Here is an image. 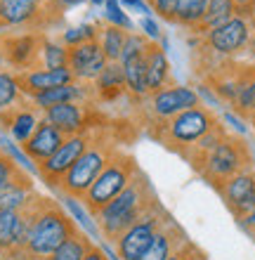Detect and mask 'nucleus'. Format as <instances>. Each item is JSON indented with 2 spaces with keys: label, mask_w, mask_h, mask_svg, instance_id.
Segmentation results:
<instances>
[{
  "label": "nucleus",
  "mask_w": 255,
  "mask_h": 260,
  "mask_svg": "<svg viewBox=\"0 0 255 260\" xmlns=\"http://www.w3.org/2000/svg\"><path fill=\"white\" fill-rule=\"evenodd\" d=\"M26 211V244L14 260H45L74 237L81 227L71 220L62 204L55 199L35 194L33 201L24 208Z\"/></svg>",
  "instance_id": "nucleus-1"
},
{
  "label": "nucleus",
  "mask_w": 255,
  "mask_h": 260,
  "mask_svg": "<svg viewBox=\"0 0 255 260\" xmlns=\"http://www.w3.org/2000/svg\"><path fill=\"white\" fill-rule=\"evenodd\" d=\"M177 3L179 0H147V5L159 19L175 24V14H177Z\"/></svg>",
  "instance_id": "nucleus-37"
},
{
  "label": "nucleus",
  "mask_w": 255,
  "mask_h": 260,
  "mask_svg": "<svg viewBox=\"0 0 255 260\" xmlns=\"http://www.w3.org/2000/svg\"><path fill=\"white\" fill-rule=\"evenodd\" d=\"M41 45L43 34H33V31L0 36V55L14 69V74L41 69Z\"/></svg>",
  "instance_id": "nucleus-11"
},
{
  "label": "nucleus",
  "mask_w": 255,
  "mask_h": 260,
  "mask_svg": "<svg viewBox=\"0 0 255 260\" xmlns=\"http://www.w3.org/2000/svg\"><path fill=\"white\" fill-rule=\"evenodd\" d=\"M26 211H0V253L14 260L26 244Z\"/></svg>",
  "instance_id": "nucleus-17"
},
{
  "label": "nucleus",
  "mask_w": 255,
  "mask_h": 260,
  "mask_svg": "<svg viewBox=\"0 0 255 260\" xmlns=\"http://www.w3.org/2000/svg\"><path fill=\"white\" fill-rule=\"evenodd\" d=\"M236 10L241 17H253V10H255V0H234Z\"/></svg>",
  "instance_id": "nucleus-43"
},
{
  "label": "nucleus",
  "mask_w": 255,
  "mask_h": 260,
  "mask_svg": "<svg viewBox=\"0 0 255 260\" xmlns=\"http://www.w3.org/2000/svg\"><path fill=\"white\" fill-rule=\"evenodd\" d=\"M187 241L189 239H187L185 230H182L175 220H170V222H166V225L156 232L152 244L144 248V253L139 255L137 260H168L182 244H187Z\"/></svg>",
  "instance_id": "nucleus-21"
},
{
  "label": "nucleus",
  "mask_w": 255,
  "mask_h": 260,
  "mask_svg": "<svg viewBox=\"0 0 255 260\" xmlns=\"http://www.w3.org/2000/svg\"><path fill=\"white\" fill-rule=\"evenodd\" d=\"M0 62H3V55H0Z\"/></svg>",
  "instance_id": "nucleus-50"
},
{
  "label": "nucleus",
  "mask_w": 255,
  "mask_h": 260,
  "mask_svg": "<svg viewBox=\"0 0 255 260\" xmlns=\"http://www.w3.org/2000/svg\"><path fill=\"white\" fill-rule=\"evenodd\" d=\"M95 92L102 100H111V97L125 92V76L123 67L118 62H106V67L102 69V74L97 76L95 81Z\"/></svg>",
  "instance_id": "nucleus-26"
},
{
  "label": "nucleus",
  "mask_w": 255,
  "mask_h": 260,
  "mask_svg": "<svg viewBox=\"0 0 255 260\" xmlns=\"http://www.w3.org/2000/svg\"><path fill=\"white\" fill-rule=\"evenodd\" d=\"M121 67H123V76H125V92H130V95L137 97V100L149 97V81H147L144 52H142V55H137V57H130V59H128V62H123Z\"/></svg>",
  "instance_id": "nucleus-25"
},
{
  "label": "nucleus",
  "mask_w": 255,
  "mask_h": 260,
  "mask_svg": "<svg viewBox=\"0 0 255 260\" xmlns=\"http://www.w3.org/2000/svg\"><path fill=\"white\" fill-rule=\"evenodd\" d=\"M33 180L28 173H21L19 178L10 180L0 187V211H24L35 197Z\"/></svg>",
  "instance_id": "nucleus-22"
},
{
  "label": "nucleus",
  "mask_w": 255,
  "mask_h": 260,
  "mask_svg": "<svg viewBox=\"0 0 255 260\" xmlns=\"http://www.w3.org/2000/svg\"><path fill=\"white\" fill-rule=\"evenodd\" d=\"M116 149H118L116 140L104 128H97L95 135H92V142L88 144V149L81 154V158L71 166V171L57 185V192L66 194V197H76L83 201V197L88 194L92 182L99 178V173L104 171V166L109 164V158L114 156Z\"/></svg>",
  "instance_id": "nucleus-5"
},
{
  "label": "nucleus",
  "mask_w": 255,
  "mask_h": 260,
  "mask_svg": "<svg viewBox=\"0 0 255 260\" xmlns=\"http://www.w3.org/2000/svg\"><path fill=\"white\" fill-rule=\"evenodd\" d=\"M21 168L17 164H14L12 158L7 156L5 151L0 149V187L3 185H7V182H10V180H14V178H19L21 175Z\"/></svg>",
  "instance_id": "nucleus-38"
},
{
  "label": "nucleus",
  "mask_w": 255,
  "mask_h": 260,
  "mask_svg": "<svg viewBox=\"0 0 255 260\" xmlns=\"http://www.w3.org/2000/svg\"><path fill=\"white\" fill-rule=\"evenodd\" d=\"M24 100L26 97H24L19 83H17V74L14 71H0V114L14 109Z\"/></svg>",
  "instance_id": "nucleus-31"
},
{
  "label": "nucleus",
  "mask_w": 255,
  "mask_h": 260,
  "mask_svg": "<svg viewBox=\"0 0 255 260\" xmlns=\"http://www.w3.org/2000/svg\"><path fill=\"white\" fill-rule=\"evenodd\" d=\"M41 118H43V114L35 109L33 104H31V100H28V97L21 104H17L14 109L5 111V114H0V121L5 123V130H7V137H10V140H14L19 147L26 142L28 137L33 135V130L38 128Z\"/></svg>",
  "instance_id": "nucleus-18"
},
{
  "label": "nucleus",
  "mask_w": 255,
  "mask_h": 260,
  "mask_svg": "<svg viewBox=\"0 0 255 260\" xmlns=\"http://www.w3.org/2000/svg\"><path fill=\"white\" fill-rule=\"evenodd\" d=\"M239 10H236L234 0H208V7H206V14H203V19L196 28H194V34H203V31H210V28L220 26L225 21L234 19Z\"/></svg>",
  "instance_id": "nucleus-27"
},
{
  "label": "nucleus",
  "mask_w": 255,
  "mask_h": 260,
  "mask_svg": "<svg viewBox=\"0 0 255 260\" xmlns=\"http://www.w3.org/2000/svg\"><path fill=\"white\" fill-rule=\"evenodd\" d=\"M66 67L74 74V78L81 83H92L97 76L102 74V69L106 67V57H104L99 41H88L81 43L76 48H69V59Z\"/></svg>",
  "instance_id": "nucleus-14"
},
{
  "label": "nucleus",
  "mask_w": 255,
  "mask_h": 260,
  "mask_svg": "<svg viewBox=\"0 0 255 260\" xmlns=\"http://www.w3.org/2000/svg\"><path fill=\"white\" fill-rule=\"evenodd\" d=\"M156 201H159V197L154 194L149 178L142 171H137V175L132 178L130 185L125 187L114 201L104 206L102 211H97L92 218H95L97 227H99V234L114 244Z\"/></svg>",
  "instance_id": "nucleus-2"
},
{
  "label": "nucleus",
  "mask_w": 255,
  "mask_h": 260,
  "mask_svg": "<svg viewBox=\"0 0 255 260\" xmlns=\"http://www.w3.org/2000/svg\"><path fill=\"white\" fill-rule=\"evenodd\" d=\"M187 164L192 166L208 185H213L217 189L232 175L246 171V168H253V151L241 135L225 133L210 149L194 156Z\"/></svg>",
  "instance_id": "nucleus-3"
},
{
  "label": "nucleus",
  "mask_w": 255,
  "mask_h": 260,
  "mask_svg": "<svg viewBox=\"0 0 255 260\" xmlns=\"http://www.w3.org/2000/svg\"><path fill=\"white\" fill-rule=\"evenodd\" d=\"M64 140H66V137H64L55 125H50L45 118H41L38 128L33 130V135L28 137L26 142L21 144V149H24V154H26L35 164V168H38V164H43L45 158H50L59 149V144H62Z\"/></svg>",
  "instance_id": "nucleus-19"
},
{
  "label": "nucleus",
  "mask_w": 255,
  "mask_h": 260,
  "mask_svg": "<svg viewBox=\"0 0 255 260\" xmlns=\"http://www.w3.org/2000/svg\"><path fill=\"white\" fill-rule=\"evenodd\" d=\"M92 135H95V128L85 130L81 135L66 137L52 156L45 158L43 164H38V178H41L48 187L57 189V185L62 182V178L71 171V166L76 164L78 158H81V154L88 149V144L92 142Z\"/></svg>",
  "instance_id": "nucleus-10"
},
{
  "label": "nucleus",
  "mask_w": 255,
  "mask_h": 260,
  "mask_svg": "<svg viewBox=\"0 0 255 260\" xmlns=\"http://www.w3.org/2000/svg\"><path fill=\"white\" fill-rule=\"evenodd\" d=\"M250 19H253V17L236 14L234 19L225 21V24L210 28V31L199 34L201 43L217 57L241 55L243 50L248 48V41H250Z\"/></svg>",
  "instance_id": "nucleus-9"
},
{
  "label": "nucleus",
  "mask_w": 255,
  "mask_h": 260,
  "mask_svg": "<svg viewBox=\"0 0 255 260\" xmlns=\"http://www.w3.org/2000/svg\"><path fill=\"white\" fill-rule=\"evenodd\" d=\"M90 3H92V5H104L106 0H90Z\"/></svg>",
  "instance_id": "nucleus-47"
},
{
  "label": "nucleus",
  "mask_w": 255,
  "mask_h": 260,
  "mask_svg": "<svg viewBox=\"0 0 255 260\" xmlns=\"http://www.w3.org/2000/svg\"><path fill=\"white\" fill-rule=\"evenodd\" d=\"M208 0H179L177 3V14H175V24L187 28H196L206 14Z\"/></svg>",
  "instance_id": "nucleus-32"
},
{
  "label": "nucleus",
  "mask_w": 255,
  "mask_h": 260,
  "mask_svg": "<svg viewBox=\"0 0 255 260\" xmlns=\"http://www.w3.org/2000/svg\"><path fill=\"white\" fill-rule=\"evenodd\" d=\"M43 118L50 125H55L64 137L71 135H81L85 130H92L90 125V109L83 102H66V104H57L50 109L43 111Z\"/></svg>",
  "instance_id": "nucleus-15"
},
{
  "label": "nucleus",
  "mask_w": 255,
  "mask_h": 260,
  "mask_svg": "<svg viewBox=\"0 0 255 260\" xmlns=\"http://www.w3.org/2000/svg\"><path fill=\"white\" fill-rule=\"evenodd\" d=\"M170 220H172L170 213L161 206V201L152 204L116 241H114V248H116L118 258L121 260H137L139 255L144 253V248L152 244L156 232H159L166 222H170Z\"/></svg>",
  "instance_id": "nucleus-8"
},
{
  "label": "nucleus",
  "mask_w": 255,
  "mask_h": 260,
  "mask_svg": "<svg viewBox=\"0 0 255 260\" xmlns=\"http://www.w3.org/2000/svg\"><path fill=\"white\" fill-rule=\"evenodd\" d=\"M168 260H206V255L201 253V248L196 246V244L187 241V244H182Z\"/></svg>",
  "instance_id": "nucleus-39"
},
{
  "label": "nucleus",
  "mask_w": 255,
  "mask_h": 260,
  "mask_svg": "<svg viewBox=\"0 0 255 260\" xmlns=\"http://www.w3.org/2000/svg\"><path fill=\"white\" fill-rule=\"evenodd\" d=\"M66 59H69V48H64L59 41H52L48 36H43L41 69H62L66 67Z\"/></svg>",
  "instance_id": "nucleus-33"
},
{
  "label": "nucleus",
  "mask_w": 255,
  "mask_h": 260,
  "mask_svg": "<svg viewBox=\"0 0 255 260\" xmlns=\"http://www.w3.org/2000/svg\"><path fill=\"white\" fill-rule=\"evenodd\" d=\"M144 59H147V81H149V95L159 92L163 88L177 85L175 76H172V67L168 62L166 50L161 48L159 43H147L144 50Z\"/></svg>",
  "instance_id": "nucleus-20"
},
{
  "label": "nucleus",
  "mask_w": 255,
  "mask_h": 260,
  "mask_svg": "<svg viewBox=\"0 0 255 260\" xmlns=\"http://www.w3.org/2000/svg\"><path fill=\"white\" fill-rule=\"evenodd\" d=\"M139 166L135 161V156H130L128 151L116 149L114 156L109 158V164L104 166V171L99 173V178L92 182V187L88 189V194L83 197V204L92 215L97 211H102L104 206L114 201L118 194L123 192L125 187L132 182V178L137 175Z\"/></svg>",
  "instance_id": "nucleus-6"
},
{
  "label": "nucleus",
  "mask_w": 255,
  "mask_h": 260,
  "mask_svg": "<svg viewBox=\"0 0 255 260\" xmlns=\"http://www.w3.org/2000/svg\"><path fill=\"white\" fill-rule=\"evenodd\" d=\"M232 111H234L239 118H243V121H250V118L255 116V67L243 64L241 78H239V90H236Z\"/></svg>",
  "instance_id": "nucleus-24"
},
{
  "label": "nucleus",
  "mask_w": 255,
  "mask_h": 260,
  "mask_svg": "<svg viewBox=\"0 0 255 260\" xmlns=\"http://www.w3.org/2000/svg\"><path fill=\"white\" fill-rule=\"evenodd\" d=\"M250 52V57H255V17L250 19V41H248V48H246Z\"/></svg>",
  "instance_id": "nucleus-45"
},
{
  "label": "nucleus",
  "mask_w": 255,
  "mask_h": 260,
  "mask_svg": "<svg viewBox=\"0 0 255 260\" xmlns=\"http://www.w3.org/2000/svg\"><path fill=\"white\" fill-rule=\"evenodd\" d=\"M99 36V26L95 24H81V26H74V28H66L62 34V45L64 48H76L81 43H88V41H95Z\"/></svg>",
  "instance_id": "nucleus-35"
},
{
  "label": "nucleus",
  "mask_w": 255,
  "mask_h": 260,
  "mask_svg": "<svg viewBox=\"0 0 255 260\" xmlns=\"http://www.w3.org/2000/svg\"><path fill=\"white\" fill-rule=\"evenodd\" d=\"M88 97H90V90L85 88L81 81H74V83H69V85H59V88L45 90L41 95H33L31 97V104L43 114V111L50 109V107L66 104V102H83Z\"/></svg>",
  "instance_id": "nucleus-23"
},
{
  "label": "nucleus",
  "mask_w": 255,
  "mask_h": 260,
  "mask_svg": "<svg viewBox=\"0 0 255 260\" xmlns=\"http://www.w3.org/2000/svg\"><path fill=\"white\" fill-rule=\"evenodd\" d=\"M62 12L57 0H0V26L41 34L62 19Z\"/></svg>",
  "instance_id": "nucleus-7"
},
{
  "label": "nucleus",
  "mask_w": 255,
  "mask_h": 260,
  "mask_svg": "<svg viewBox=\"0 0 255 260\" xmlns=\"http://www.w3.org/2000/svg\"><path fill=\"white\" fill-rule=\"evenodd\" d=\"M102 7H104V21H106V24L118 26V28H125V31H132L130 17L125 14L123 7L118 5V0H106Z\"/></svg>",
  "instance_id": "nucleus-36"
},
{
  "label": "nucleus",
  "mask_w": 255,
  "mask_h": 260,
  "mask_svg": "<svg viewBox=\"0 0 255 260\" xmlns=\"http://www.w3.org/2000/svg\"><path fill=\"white\" fill-rule=\"evenodd\" d=\"M248 123H250V125H253V130H255V116H253V118H250Z\"/></svg>",
  "instance_id": "nucleus-48"
},
{
  "label": "nucleus",
  "mask_w": 255,
  "mask_h": 260,
  "mask_svg": "<svg viewBox=\"0 0 255 260\" xmlns=\"http://www.w3.org/2000/svg\"><path fill=\"white\" fill-rule=\"evenodd\" d=\"M139 26H142V34H144L149 41H159L161 38V28H159V24H156V19H152V17H142Z\"/></svg>",
  "instance_id": "nucleus-41"
},
{
  "label": "nucleus",
  "mask_w": 255,
  "mask_h": 260,
  "mask_svg": "<svg viewBox=\"0 0 255 260\" xmlns=\"http://www.w3.org/2000/svg\"><path fill=\"white\" fill-rule=\"evenodd\" d=\"M220 125H222L220 116L210 107L199 104V107L182 111V114L168 118V121H156L152 135L166 149L175 151V154L185 158L187 151L192 149L194 144L203 140L208 133H213L215 128H220Z\"/></svg>",
  "instance_id": "nucleus-4"
},
{
  "label": "nucleus",
  "mask_w": 255,
  "mask_h": 260,
  "mask_svg": "<svg viewBox=\"0 0 255 260\" xmlns=\"http://www.w3.org/2000/svg\"><path fill=\"white\" fill-rule=\"evenodd\" d=\"M130 31L125 28H118V26H111V24H104L99 26V48H102L106 62H118L121 59V52H123V45H125V38H128Z\"/></svg>",
  "instance_id": "nucleus-28"
},
{
  "label": "nucleus",
  "mask_w": 255,
  "mask_h": 260,
  "mask_svg": "<svg viewBox=\"0 0 255 260\" xmlns=\"http://www.w3.org/2000/svg\"><path fill=\"white\" fill-rule=\"evenodd\" d=\"M239 225H241V230L248 234V237H253L255 239V208L248 213V215H243V218L239 220Z\"/></svg>",
  "instance_id": "nucleus-42"
},
{
  "label": "nucleus",
  "mask_w": 255,
  "mask_h": 260,
  "mask_svg": "<svg viewBox=\"0 0 255 260\" xmlns=\"http://www.w3.org/2000/svg\"><path fill=\"white\" fill-rule=\"evenodd\" d=\"M0 260H7V258H5V255H3V253H0Z\"/></svg>",
  "instance_id": "nucleus-49"
},
{
  "label": "nucleus",
  "mask_w": 255,
  "mask_h": 260,
  "mask_svg": "<svg viewBox=\"0 0 255 260\" xmlns=\"http://www.w3.org/2000/svg\"><path fill=\"white\" fill-rule=\"evenodd\" d=\"M92 246H95V241L90 239L83 230H78L74 237H69L62 246L57 248L55 253L50 255V258H45V260H83L85 255L90 253V248Z\"/></svg>",
  "instance_id": "nucleus-29"
},
{
  "label": "nucleus",
  "mask_w": 255,
  "mask_h": 260,
  "mask_svg": "<svg viewBox=\"0 0 255 260\" xmlns=\"http://www.w3.org/2000/svg\"><path fill=\"white\" fill-rule=\"evenodd\" d=\"M118 5L123 7V10H128V12H139L142 17H149V14H152L147 0H118Z\"/></svg>",
  "instance_id": "nucleus-40"
},
{
  "label": "nucleus",
  "mask_w": 255,
  "mask_h": 260,
  "mask_svg": "<svg viewBox=\"0 0 255 260\" xmlns=\"http://www.w3.org/2000/svg\"><path fill=\"white\" fill-rule=\"evenodd\" d=\"M217 192H220L225 206L229 208V213L236 220H241L255 208V168H246V171L232 175L227 182L217 187Z\"/></svg>",
  "instance_id": "nucleus-12"
},
{
  "label": "nucleus",
  "mask_w": 255,
  "mask_h": 260,
  "mask_svg": "<svg viewBox=\"0 0 255 260\" xmlns=\"http://www.w3.org/2000/svg\"><path fill=\"white\" fill-rule=\"evenodd\" d=\"M74 74L69 71V67H62V69H31V71H21L17 74V83H19L21 92L24 97H31L33 95H41L45 90H52V88H59V85H69L74 83Z\"/></svg>",
  "instance_id": "nucleus-16"
},
{
  "label": "nucleus",
  "mask_w": 255,
  "mask_h": 260,
  "mask_svg": "<svg viewBox=\"0 0 255 260\" xmlns=\"http://www.w3.org/2000/svg\"><path fill=\"white\" fill-rule=\"evenodd\" d=\"M57 3H59L62 10H69V7H74V5H81L83 0H57Z\"/></svg>",
  "instance_id": "nucleus-46"
},
{
  "label": "nucleus",
  "mask_w": 255,
  "mask_h": 260,
  "mask_svg": "<svg viewBox=\"0 0 255 260\" xmlns=\"http://www.w3.org/2000/svg\"><path fill=\"white\" fill-rule=\"evenodd\" d=\"M199 104H203L201 95L189 85H170V88H163L149 95V109L154 114V121H168V118L177 116L187 109H194Z\"/></svg>",
  "instance_id": "nucleus-13"
},
{
  "label": "nucleus",
  "mask_w": 255,
  "mask_h": 260,
  "mask_svg": "<svg viewBox=\"0 0 255 260\" xmlns=\"http://www.w3.org/2000/svg\"><path fill=\"white\" fill-rule=\"evenodd\" d=\"M83 260H109V258H106V253H104L99 246H92V248H90V253L85 255Z\"/></svg>",
  "instance_id": "nucleus-44"
},
{
  "label": "nucleus",
  "mask_w": 255,
  "mask_h": 260,
  "mask_svg": "<svg viewBox=\"0 0 255 260\" xmlns=\"http://www.w3.org/2000/svg\"><path fill=\"white\" fill-rule=\"evenodd\" d=\"M0 149L5 151L7 156L12 158L14 164L19 166V168H21L24 173H28V175H38V168H35V164L26 156V154H24V149H21V147H19L17 142H14V140H10L7 135H5V137H0Z\"/></svg>",
  "instance_id": "nucleus-34"
},
{
  "label": "nucleus",
  "mask_w": 255,
  "mask_h": 260,
  "mask_svg": "<svg viewBox=\"0 0 255 260\" xmlns=\"http://www.w3.org/2000/svg\"><path fill=\"white\" fill-rule=\"evenodd\" d=\"M62 201H64V211L69 213L71 220H74L76 225H81V230L88 234L90 239H92V237H102V234H99V227H97V222H95V218H92V213L85 208V204L81 201V199L62 194Z\"/></svg>",
  "instance_id": "nucleus-30"
}]
</instances>
